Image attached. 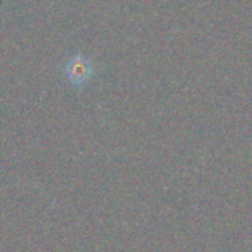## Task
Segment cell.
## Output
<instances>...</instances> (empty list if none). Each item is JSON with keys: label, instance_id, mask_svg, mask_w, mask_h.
<instances>
[{"label": "cell", "instance_id": "obj_1", "mask_svg": "<svg viewBox=\"0 0 252 252\" xmlns=\"http://www.w3.org/2000/svg\"><path fill=\"white\" fill-rule=\"evenodd\" d=\"M94 68L92 64L89 63V60H86L82 55H76L74 58H71L67 65H65V74L67 79L71 85L74 86H82L85 85L91 77H92Z\"/></svg>", "mask_w": 252, "mask_h": 252}]
</instances>
